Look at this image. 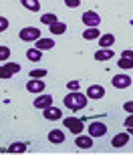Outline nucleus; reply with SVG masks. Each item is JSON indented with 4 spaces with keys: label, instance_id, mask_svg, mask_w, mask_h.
Wrapping results in <instances>:
<instances>
[{
    "label": "nucleus",
    "instance_id": "1",
    "mask_svg": "<svg viewBox=\"0 0 133 155\" xmlns=\"http://www.w3.org/2000/svg\"><path fill=\"white\" fill-rule=\"evenodd\" d=\"M87 95H83V93H79V91H71L67 97H65V107L67 109H71V111H81V109H85V105H87Z\"/></svg>",
    "mask_w": 133,
    "mask_h": 155
},
{
    "label": "nucleus",
    "instance_id": "2",
    "mask_svg": "<svg viewBox=\"0 0 133 155\" xmlns=\"http://www.w3.org/2000/svg\"><path fill=\"white\" fill-rule=\"evenodd\" d=\"M18 36H20V40H24V42H36V40L41 38V30L35 28V26H24V28L18 32Z\"/></svg>",
    "mask_w": 133,
    "mask_h": 155
},
{
    "label": "nucleus",
    "instance_id": "3",
    "mask_svg": "<svg viewBox=\"0 0 133 155\" xmlns=\"http://www.w3.org/2000/svg\"><path fill=\"white\" fill-rule=\"evenodd\" d=\"M16 73H20V64L18 63H6L4 67H0V79H10Z\"/></svg>",
    "mask_w": 133,
    "mask_h": 155
},
{
    "label": "nucleus",
    "instance_id": "4",
    "mask_svg": "<svg viewBox=\"0 0 133 155\" xmlns=\"http://www.w3.org/2000/svg\"><path fill=\"white\" fill-rule=\"evenodd\" d=\"M65 127H67L71 133H75V135L83 133V121L77 119V117H67V119H65Z\"/></svg>",
    "mask_w": 133,
    "mask_h": 155
},
{
    "label": "nucleus",
    "instance_id": "5",
    "mask_svg": "<svg viewBox=\"0 0 133 155\" xmlns=\"http://www.w3.org/2000/svg\"><path fill=\"white\" fill-rule=\"evenodd\" d=\"M83 24H87L89 28L91 26H99V22H101V16H99L97 12H93V10H87V12H83Z\"/></svg>",
    "mask_w": 133,
    "mask_h": 155
},
{
    "label": "nucleus",
    "instance_id": "6",
    "mask_svg": "<svg viewBox=\"0 0 133 155\" xmlns=\"http://www.w3.org/2000/svg\"><path fill=\"white\" fill-rule=\"evenodd\" d=\"M105 133H107V127H105V123H99V121H95V123H91V125H89V135H91V137H103Z\"/></svg>",
    "mask_w": 133,
    "mask_h": 155
},
{
    "label": "nucleus",
    "instance_id": "7",
    "mask_svg": "<svg viewBox=\"0 0 133 155\" xmlns=\"http://www.w3.org/2000/svg\"><path fill=\"white\" fill-rule=\"evenodd\" d=\"M113 87H115V89H127V87H131V77L115 75L113 77Z\"/></svg>",
    "mask_w": 133,
    "mask_h": 155
},
{
    "label": "nucleus",
    "instance_id": "8",
    "mask_svg": "<svg viewBox=\"0 0 133 155\" xmlns=\"http://www.w3.org/2000/svg\"><path fill=\"white\" fill-rule=\"evenodd\" d=\"M75 145L77 147H81V149H91L93 147V137L91 135H81V133H79V135H77V139H75Z\"/></svg>",
    "mask_w": 133,
    "mask_h": 155
},
{
    "label": "nucleus",
    "instance_id": "9",
    "mask_svg": "<svg viewBox=\"0 0 133 155\" xmlns=\"http://www.w3.org/2000/svg\"><path fill=\"white\" fill-rule=\"evenodd\" d=\"M87 97L89 99H103L105 97V89L101 85H91L87 89Z\"/></svg>",
    "mask_w": 133,
    "mask_h": 155
},
{
    "label": "nucleus",
    "instance_id": "10",
    "mask_svg": "<svg viewBox=\"0 0 133 155\" xmlns=\"http://www.w3.org/2000/svg\"><path fill=\"white\" fill-rule=\"evenodd\" d=\"M26 91H30V93H42V91H45V83L38 81V79H30L28 83H26Z\"/></svg>",
    "mask_w": 133,
    "mask_h": 155
},
{
    "label": "nucleus",
    "instance_id": "11",
    "mask_svg": "<svg viewBox=\"0 0 133 155\" xmlns=\"http://www.w3.org/2000/svg\"><path fill=\"white\" fill-rule=\"evenodd\" d=\"M51 105H52V97H51V95H41L38 99H35V107H36V109L45 111L46 107H51Z\"/></svg>",
    "mask_w": 133,
    "mask_h": 155
},
{
    "label": "nucleus",
    "instance_id": "12",
    "mask_svg": "<svg viewBox=\"0 0 133 155\" xmlns=\"http://www.w3.org/2000/svg\"><path fill=\"white\" fill-rule=\"evenodd\" d=\"M129 141V133H119V135H115L113 137V141H111V145L113 147H125Z\"/></svg>",
    "mask_w": 133,
    "mask_h": 155
},
{
    "label": "nucleus",
    "instance_id": "13",
    "mask_svg": "<svg viewBox=\"0 0 133 155\" xmlns=\"http://www.w3.org/2000/svg\"><path fill=\"white\" fill-rule=\"evenodd\" d=\"M61 115H63V113H61V109H57V107H46L45 109V117L48 121H57V119H61Z\"/></svg>",
    "mask_w": 133,
    "mask_h": 155
},
{
    "label": "nucleus",
    "instance_id": "14",
    "mask_svg": "<svg viewBox=\"0 0 133 155\" xmlns=\"http://www.w3.org/2000/svg\"><path fill=\"white\" fill-rule=\"evenodd\" d=\"M48 141H51V143H63L65 141V133L61 131V129H52V131L48 133Z\"/></svg>",
    "mask_w": 133,
    "mask_h": 155
},
{
    "label": "nucleus",
    "instance_id": "15",
    "mask_svg": "<svg viewBox=\"0 0 133 155\" xmlns=\"http://www.w3.org/2000/svg\"><path fill=\"white\" fill-rule=\"evenodd\" d=\"M20 4H22L26 10H30V12H38L41 10V2H38V0H20Z\"/></svg>",
    "mask_w": 133,
    "mask_h": 155
},
{
    "label": "nucleus",
    "instance_id": "16",
    "mask_svg": "<svg viewBox=\"0 0 133 155\" xmlns=\"http://www.w3.org/2000/svg\"><path fill=\"white\" fill-rule=\"evenodd\" d=\"M113 54L115 52L109 51V48H101V51L95 52V61H109V58H113Z\"/></svg>",
    "mask_w": 133,
    "mask_h": 155
},
{
    "label": "nucleus",
    "instance_id": "17",
    "mask_svg": "<svg viewBox=\"0 0 133 155\" xmlns=\"http://www.w3.org/2000/svg\"><path fill=\"white\" fill-rule=\"evenodd\" d=\"M52 46H55V40H52V38H38L35 48H38V51H46V48H52Z\"/></svg>",
    "mask_w": 133,
    "mask_h": 155
},
{
    "label": "nucleus",
    "instance_id": "18",
    "mask_svg": "<svg viewBox=\"0 0 133 155\" xmlns=\"http://www.w3.org/2000/svg\"><path fill=\"white\" fill-rule=\"evenodd\" d=\"M113 42H115V35H103V36H99V45L103 46V48H109Z\"/></svg>",
    "mask_w": 133,
    "mask_h": 155
},
{
    "label": "nucleus",
    "instance_id": "19",
    "mask_svg": "<svg viewBox=\"0 0 133 155\" xmlns=\"http://www.w3.org/2000/svg\"><path fill=\"white\" fill-rule=\"evenodd\" d=\"M26 58L32 61V63H38V61L42 58V51H38V48H30V51H26Z\"/></svg>",
    "mask_w": 133,
    "mask_h": 155
},
{
    "label": "nucleus",
    "instance_id": "20",
    "mask_svg": "<svg viewBox=\"0 0 133 155\" xmlns=\"http://www.w3.org/2000/svg\"><path fill=\"white\" fill-rule=\"evenodd\" d=\"M83 38H85V40H95V38H99V28H97V26L87 28L85 32H83Z\"/></svg>",
    "mask_w": 133,
    "mask_h": 155
},
{
    "label": "nucleus",
    "instance_id": "21",
    "mask_svg": "<svg viewBox=\"0 0 133 155\" xmlns=\"http://www.w3.org/2000/svg\"><path fill=\"white\" fill-rule=\"evenodd\" d=\"M63 32H67V24L65 22H55V24H51V35H63Z\"/></svg>",
    "mask_w": 133,
    "mask_h": 155
},
{
    "label": "nucleus",
    "instance_id": "22",
    "mask_svg": "<svg viewBox=\"0 0 133 155\" xmlns=\"http://www.w3.org/2000/svg\"><path fill=\"white\" fill-rule=\"evenodd\" d=\"M6 151L8 153H24L26 151V143H12Z\"/></svg>",
    "mask_w": 133,
    "mask_h": 155
},
{
    "label": "nucleus",
    "instance_id": "23",
    "mask_svg": "<svg viewBox=\"0 0 133 155\" xmlns=\"http://www.w3.org/2000/svg\"><path fill=\"white\" fill-rule=\"evenodd\" d=\"M117 67H121V69H133V61L131 58H125V57H121L119 61H117Z\"/></svg>",
    "mask_w": 133,
    "mask_h": 155
},
{
    "label": "nucleus",
    "instance_id": "24",
    "mask_svg": "<svg viewBox=\"0 0 133 155\" xmlns=\"http://www.w3.org/2000/svg\"><path fill=\"white\" fill-rule=\"evenodd\" d=\"M41 22L46 24V26H51V24L57 22V16H55V14H51V12H48V14H42V16H41Z\"/></svg>",
    "mask_w": 133,
    "mask_h": 155
},
{
    "label": "nucleus",
    "instance_id": "25",
    "mask_svg": "<svg viewBox=\"0 0 133 155\" xmlns=\"http://www.w3.org/2000/svg\"><path fill=\"white\" fill-rule=\"evenodd\" d=\"M46 75V71H42V69H32V71H30V79H42V77H45Z\"/></svg>",
    "mask_w": 133,
    "mask_h": 155
},
{
    "label": "nucleus",
    "instance_id": "26",
    "mask_svg": "<svg viewBox=\"0 0 133 155\" xmlns=\"http://www.w3.org/2000/svg\"><path fill=\"white\" fill-rule=\"evenodd\" d=\"M10 57V48L8 46H0V61H6Z\"/></svg>",
    "mask_w": 133,
    "mask_h": 155
},
{
    "label": "nucleus",
    "instance_id": "27",
    "mask_svg": "<svg viewBox=\"0 0 133 155\" xmlns=\"http://www.w3.org/2000/svg\"><path fill=\"white\" fill-rule=\"evenodd\" d=\"M67 87H69L71 91H79V87H81V83H79V81H71V83H67Z\"/></svg>",
    "mask_w": 133,
    "mask_h": 155
},
{
    "label": "nucleus",
    "instance_id": "28",
    "mask_svg": "<svg viewBox=\"0 0 133 155\" xmlns=\"http://www.w3.org/2000/svg\"><path fill=\"white\" fill-rule=\"evenodd\" d=\"M65 4L69 6V8H77V6L81 4V0H65Z\"/></svg>",
    "mask_w": 133,
    "mask_h": 155
},
{
    "label": "nucleus",
    "instance_id": "29",
    "mask_svg": "<svg viewBox=\"0 0 133 155\" xmlns=\"http://www.w3.org/2000/svg\"><path fill=\"white\" fill-rule=\"evenodd\" d=\"M6 28H8V20L4 16H0V32H4Z\"/></svg>",
    "mask_w": 133,
    "mask_h": 155
},
{
    "label": "nucleus",
    "instance_id": "30",
    "mask_svg": "<svg viewBox=\"0 0 133 155\" xmlns=\"http://www.w3.org/2000/svg\"><path fill=\"white\" fill-rule=\"evenodd\" d=\"M123 109L127 111V113H133V101H127V103L123 105Z\"/></svg>",
    "mask_w": 133,
    "mask_h": 155
},
{
    "label": "nucleus",
    "instance_id": "31",
    "mask_svg": "<svg viewBox=\"0 0 133 155\" xmlns=\"http://www.w3.org/2000/svg\"><path fill=\"white\" fill-rule=\"evenodd\" d=\"M125 127H127V129H131V127H133V113L125 119Z\"/></svg>",
    "mask_w": 133,
    "mask_h": 155
},
{
    "label": "nucleus",
    "instance_id": "32",
    "mask_svg": "<svg viewBox=\"0 0 133 155\" xmlns=\"http://www.w3.org/2000/svg\"><path fill=\"white\" fill-rule=\"evenodd\" d=\"M121 57H125V58H131V61H133V51H131V48H129V51H123V54H121Z\"/></svg>",
    "mask_w": 133,
    "mask_h": 155
},
{
    "label": "nucleus",
    "instance_id": "33",
    "mask_svg": "<svg viewBox=\"0 0 133 155\" xmlns=\"http://www.w3.org/2000/svg\"><path fill=\"white\" fill-rule=\"evenodd\" d=\"M129 133H131V135H133V127H131V129H129Z\"/></svg>",
    "mask_w": 133,
    "mask_h": 155
},
{
    "label": "nucleus",
    "instance_id": "34",
    "mask_svg": "<svg viewBox=\"0 0 133 155\" xmlns=\"http://www.w3.org/2000/svg\"><path fill=\"white\" fill-rule=\"evenodd\" d=\"M131 26H133V18H131Z\"/></svg>",
    "mask_w": 133,
    "mask_h": 155
}]
</instances>
